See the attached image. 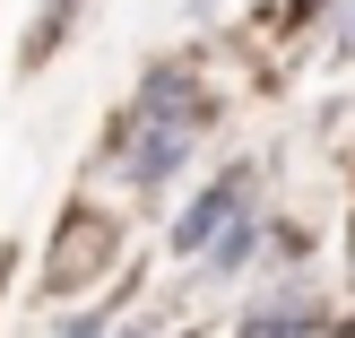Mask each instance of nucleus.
Listing matches in <instances>:
<instances>
[{"label": "nucleus", "instance_id": "f257e3e1", "mask_svg": "<svg viewBox=\"0 0 355 338\" xmlns=\"http://www.w3.org/2000/svg\"><path fill=\"white\" fill-rule=\"evenodd\" d=\"M200 130H208V96H200V78L156 69V78L113 113V130H104V165H113L130 191H165L173 174L191 165Z\"/></svg>", "mask_w": 355, "mask_h": 338}, {"label": "nucleus", "instance_id": "f03ea898", "mask_svg": "<svg viewBox=\"0 0 355 338\" xmlns=\"http://www.w3.org/2000/svg\"><path fill=\"white\" fill-rule=\"evenodd\" d=\"M252 191H260V165H225L217 183H200V191H191V208L173 217V252H182V260H191V252L217 260L225 243L252 226V217H243V208H252Z\"/></svg>", "mask_w": 355, "mask_h": 338}, {"label": "nucleus", "instance_id": "7ed1b4c3", "mask_svg": "<svg viewBox=\"0 0 355 338\" xmlns=\"http://www.w3.org/2000/svg\"><path fill=\"white\" fill-rule=\"evenodd\" d=\"M113 252H121L113 217H96V208H69V217H61V243L44 252V287H52V295H78Z\"/></svg>", "mask_w": 355, "mask_h": 338}, {"label": "nucleus", "instance_id": "20e7f679", "mask_svg": "<svg viewBox=\"0 0 355 338\" xmlns=\"http://www.w3.org/2000/svg\"><path fill=\"white\" fill-rule=\"evenodd\" d=\"M243 338H338V330H329V312L312 295H277V304H260L243 321Z\"/></svg>", "mask_w": 355, "mask_h": 338}, {"label": "nucleus", "instance_id": "39448f33", "mask_svg": "<svg viewBox=\"0 0 355 338\" xmlns=\"http://www.w3.org/2000/svg\"><path fill=\"white\" fill-rule=\"evenodd\" d=\"M52 338H104V312H78V321H61Z\"/></svg>", "mask_w": 355, "mask_h": 338}, {"label": "nucleus", "instance_id": "423d86ee", "mask_svg": "<svg viewBox=\"0 0 355 338\" xmlns=\"http://www.w3.org/2000/svg\"><path fill=\"white\" fill-rule=\"evenodd\" d=\"M295 9H304V17H312V9H321V0H295Z\"/></svg>", "mask_w": 355, "mask_h": 338}, {"label": "nucleus", "instance_id": "0eeeda50", "mask_svg": "<svg viewBox=\"0 0 355 338\" xmlns=\"http://www.w3.org/2000/svg\"><path fill=\"white\" fill-rule=\"evenodd\" d=\"M121 338H148V330H121Z\"/></svg>", "mask_w": 355, "mask_h": 338}]
</instances>
